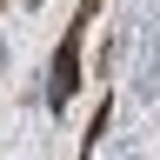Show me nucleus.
I'll list each match as a JSON object with an SVG mask.
<instances>
[{
	"label": "nucleus",
	"mask_w": 160,
	"mask_h": 160,
	"mask_svg": "<svg viewBox=\"0 0 160 160\" xmlns=\"http://www.w3.org/2000/svg\"><path fill=\"white\" fill-rule=\"evenodd\" d=\"M93 7H100V0H87V7L73 13V27L60 33V47H53V67H47V107L53 113L73 107V87H80V33H87V13Z\"/></svg>",
	"instance_id": "obj_1"
}]
</instances>
